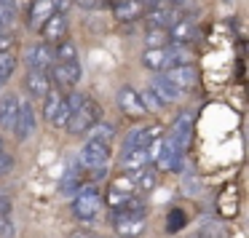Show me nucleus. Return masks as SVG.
I'll return each mask as SVG.
<instances>
[{
  "label": "nucleus",
  "mask_w": 249,
  "mask_h": 238,
  "mask_svg": "<svg viewBox=\"0 0 249 238\" xmlns=\"http://www.w3.org/2000/svg\"><path fill=\"white\" fill-rule=\"evenodd\" d=\"M97 120H99V107H97V104H94L89 97H83V102L70 113V120H67L65 129L70 131V134L78 136V134H86V131L91 129Z\"/></svg>",
  "instance_id": "obj_1"
},
{
  "label": "nucleus",
  "mask_w": 249,
  "mask_h": 238,
  "mask_svg": "<svg viewBox=\"0 0 249 238\" xmlns=\"http://www.w3.org/2000/svg\"><path fill=\"white\" fill-rule=\"evenodd\" d=\"M113 222H115V233L124 238H137L145 233V217L137 211V206H126V211H115Z\"/></svg>",
  "instance_id": "obj_2"
},
{
  "label": "nucleus",
  "mask_w": 249,
  "mask_h": 238,
  "mask_svg": "<svg viewBox=\"0 0 249 238\" xmlns=\"http://www.w3.org/2000/svg\"><path fill=\"white\" fill-rule=\"evenodd\" d=\"M99 209H102V195H99V190L94 187V185H86V187L75 195L72 214H75L78 220H94V217L99 214Z\"/></svg>",
  "instance_id": "obj_3"
},
{
  "label": "nucleus",
  "mask_w": 249,
  "mask_h": 238,
  "mask_svg": "<svg viewBox=\"0 0 249 238\" xmlns=\"http://www.w3.org/2000/svg\"><path fill=\"white\" fill-rule=\"evenodd\" d=\"M78 161L86 169H102L105 163L110 161V145H102V142H86L78 153Z\"/></svg>",
  "instance_id": "obj_4"
},
{
  "label": "nucleus",
  "mask_w": 249,
  "mask_h": 238,
  "mask_svg": "<svg viewBox=\"0 0 249 238\" xmlns=\"http://www.w3.org/2000/svg\"><path fill=\"white\" fill-rule=\"evenodd\" d=\"M163 136V126H140V129L129 131L124 139V153L131 150V147H147L153 145L156 139H161Z\"/></svg>",
  "instance_id": "obj_5"
},
{
  "label": "nucleus",
  "mask_w": 249,
  "mask_h": 238,
  "mask_svg": "<svg viewBox=\"0 0 249 238\" xmlns=\"http://www.w3.org/2000/svg\"><path fill=\"white\" fill-rule=\"evenodd\" d=\"M40 35H43V40L49 46H54V43H59L62 38H67V14L54 11L43 24H40Z\"/></svg>",
  "instance_id": "obj_6"
},
{
  "label": "nucleus",
  "mask_w": 249,
  "mask_h": 238,
  "mask_svg": "<svg viewBox=\"0 0 249 238\" xmlns=\"http://www.w3.org/2000/svg\"><path fill=\"white\" fill-rule=\"evenodd\" d=\"M163 78H166V81H172L177 88L188 91V88L196 86V81H198V72H196V67L188 62V65H172L169 70H163Z\"/></svg>",
  "instance_id": "obj_7"
},
{
  "label": "nucleus",
  "mask_w": 249,
  "mask_h": 238,
  "mask_svg": "<svg viewBox=\"0 0 249 238\" xmlns=\"http://www.w3.org/2000/svg\"><path fill=\"white\" fill-rule=\"evenodd\" d=\"M134 190H137V185H134V174H131V171H126L124 177H115L113 182H110V195H107L110 206L126 204Z\"/></svg>",
  "instance_id": "obj_8"
},
{
  "label": "nucleus",
  "mask_w": 249,
  "mask_h": 238,
  "mask_svg": "<svg viewBox=\"0 0 249 238\" xmlns=\"http://www.w3.org/2000/svg\"><path fill=\"white\" fill-rule=\"evenodd\" d=\"M49 70H51V78L59 86H75L81 81V65L78 62H54Z\"/></svg>",
  "instance_id": "obj_9"
},
{
  "label": "nucleus",
  "mask_w": 249,
  "mask_h": 238,
  "mask_svg": "<svg viewBox=\"0 0 249 238\" xmlns=\"http://www.w3.org/2000/svg\"><path fill=\"white\" fill-rule=\"evenodd\" d=\"M190 126H193V118L190 115H179L177 120H174V126L169 129V134L163 136L166 142H172L177 150L185 153V147H188V139H190Z\"/></svg>",
  "instance_id": "obj_10"
},
{
  "label": "nucleus",
  "mask_w": 249,
  "mask_h": 238,
  "mask_svg": "<svg viewBox=\"0 0 249 238\" xmlns=\"http://www.w3.org/2000/svg\"><path fill=\"white\" fill-rule=\"evenodd\" d=\"M24 62H27L30 70H49V67L54 65V49H51L49 43H38L35 49L27 51Z\"/></svg>",
  "instance_id": "obj_11"
},
{
  "label": "nucleus",
  "mask_w": 249,
  "mask_h": 238,
  "mask_svg": "<svg viewBox=\"0 0 249 238\" xmlns=\"http://www.w3.org/2000/svg\"><path fill=\"white\" fill-rule=\"evenodd\" d=\"M33 129H35L33 107H30V102H22V99H19V113H17V123H14V134H17L19 139H27V136L33 134Z\"/></svg>",
  "instance_id": "obj_12"
},
{
  "label": "nucleus",
  "mask_w": 249,
  "mask_h": 238,
  "mask_svg": "<svg viewBox=\"0 0 249 238\" xmlns=\"http://www.w3.org/2000/svg\"><path fill=\"white\" fill-rule=\"evenodd\" d=\"M115 102H118V107L124 110V113H129V115H145V107H142V102H140V94H137L131 86H121L118 94H115Z\"/></svg>",
  "instance_id": "obj_13"
},
{
  "label": "nucleus",
  "mask_w": 249,
  "mask_h": 238,
  "mask_svg": "<svg viewBox=\"0 0 249 238\" xmlns=\"http://www.w3.org/2000/svg\"><path fill=\"white\" fill-rule=\"evenodd\" d=\"M142 14H145V3L140 0H118L113 6V17L118 22H137L142 19Z\"/></svg>",
  "instance_id": "obj_14"
},
{
  "label": "nucleus",
  "mask_w": 249,
  "mask_h": 238,
  "mask_svg": "<svg viewBox=\"0 0 249 238\" xmlns=\"http://www.w3.org/2000/svg\"><path fill=\"white\" fill-rule=\"evenodd\" d=\"M147 163H150L147 147H131V150L121 153V166H124V171H140Z\"/></svg>",
  "instance_id": "obj_15"
},
{
  "label": "nucleus",
  "mask_w": 249,
  "mask_h": 238,
  "mask_svg": "<svg viewBox=\"0 0 249 238\" xmlns=\"http://www.w3.org/2000/svg\"><path fill=\"white\" fill-rule=\"evenodd\" d=\"M17 113H19V99L14 97V94H3V97H0V129L14 131Z\"/></svg>",
  "instance_id": "obj_16"
},
{
  "label": "nucleus",
  "mask_w": 249,
  "mask_h": 238,
  "mask_svg": "<svg viewBox=\"0 0 249 238\" xmlns=\"http://www.w3.org/2000/svg\"><path fill=\"white\" fill-rule=\"evenodd\" d=\"M24 86L33 97H46L51 91V81L46 75V70H30L27 78H24Z\"/></svg>",
  "instance_id": "obj_17"
},
{
  "label": "nucleus",
  "mask_w": 249,
  "mask_h": 238,
  "mask_svg": "<svg viewBox=\"0 0 249 238\" xmlns=\"http://www.w3.org/2000/svg\"><path fill=\"white\" fill-rule=\"evenodd\" d=\"M54 14V0H33V6H30V19L27 24L33 30H40V24Z\"/></svg>",
  "instance_id": "obj_18"
},
{
  "label": "nucleus",
  "mask_w": 249,
  "mask_h": 238,
  "mask_svg": "<svg viewBox=\"0 0 249 238\" xmlns=\"http://www.w3.org/2000/svg\"><path fill=\"white\" fill-rule=\"evenodd\" d=\"M166 33H169V43L185 46V43L193 40V22H190V19H177Z\"/></svg>",
  "instance_id": "obj_19"
},
{
  "label": "nucleus",
  "mask_w": 249,
  "mask_h": 238,
  "mask_svg": "<svg viewBox=\"0 0 249 238\" xmlns=\"http://www.w3.org/2000/svg\"><path fill=\"white\" fill-rule=\"evenodd\" d=\"M153 91H156V97L161 99V102H179L182 99V88H177L172 81H166V78H158V81H153Z\"/></svg>",
  "instance_id": "obj_20"
},
{
  "label": "nucleus",
  "mask_w": 249,
  "mask_h": 238,
  "mask_svg": "<svg viewBox=\"0 0 249 238\" xmlns=\"http://www.w3.org/2000/svg\"><path fill=\"white\" fill-rule=\"evenodd\" d=\"M51 49H54V62H78V46L70 38H62Z\"/></svg>",
  "instance_id": "obj_21"
},
{
  "label": "nucleus",
  "mask_w": 249,
  "mask_h": 238,
  "mask_svg": "<svg viewBox=\"0 0 249 238\" xmlns=\"http://www.w3.org/2000/svg\"><path fill=\"white\" fill-rule=\"evenodd\" d=\"M43 99H46V104H43V115H46V120H49V123H54L56 113H59L62 104H65V94H62V91H49Z\"/></svg>",
  "instance_id": "obj_22"
},
{
  "label": "nucleus",
  "mask_w": 249,
  "mask_h": 238,
  "mask_svg": "<svg viewBox=\"0 0 249 238\" xmlns=\"http://www.w3.org/2000/svg\"><path fill=\"white\" fill-rule=\"evenodd\" d=\"M115 136V129L110 123H94L89 129V142H102V145H110Z\"/></svg>",
  "instance_id": "obj_23"
},
{
  "label": "nucleus",
  "mask_w": 249,
  "mask_h": 238,
  "mask_svg": "<svg viewBox=\"0 0 249 238\" xmlns=\"http://www.w3.org/2000/svg\"><path fill=\"white\" fill-rule=\"evenodd\" d=\"M14 67H17V59H14V54L8 49H0V86L11 78Z\"/></svg>",
  "instance_id": "obj_24"
},
{
  "label": "nucleus",
  "mask_w": 249,
  "mask_h": 238,
  "mask_svg": "<svg viewBox=\"0 0 249 238\" xmlns=\"http://www.w3.org/2000/svg\"><path fill=\"white\" fill-rule=\"evenodd\" d=\"M147 46L150 49H163V46H169V33L163 27H150L147 30Z\"/></svg>",
  "instance_id": "obj_25"
},
{
  "label": "nucleus",
  "mask_w": 249,
  "mask_h": 238,
  "mask_svg": "<svg viewBox=\"0 0 249 238\" xmlns=\"http://www.w3.org/2000/svg\"><path fill=\"white\" fill-rule=\"evenodd\" d=\"M140 102H142V107H145V113H158V110L163 107V102L156 97L153 88H145V91L140 94Z\"/></svg>",
  "instance_id": "obj_26"
},
{
  "label": "nucleus",
  "mask_w": 249,
  "mask_h": 238,
  "mask_svg": "<svg viewBox=\"0 0 249 238\" xmlns=\"http://www.w3.org/2000/svg\"><path fill=\"white\" fill-rule=\"evenodd\" d=\"M179 225H185V217H182V211H179V209H174L172 214H169V233H177Z\"/></svg>",
  "instance_id": "obj_27"
},
{
  "label": "nucleus",
  "mask_w": 249,
  "mask_h": 238,
  "mask_svg": "<svg viewBox=\"0 0 249 238\" xmlns=\"http://www.w3.org/2000/svg\"><path fill=\"white\" fill-rule=\"evenodd\" d=\"M11 166H14V158H11V155H3V153H0V177H3V174H6Z\"/></svg>",
  "instance_id": "obj_28"
},
{
  "label": "nucleus",
  "mask_w": 249,
  "mask_h": 238,
  "mask_svg": "<svg viewBox=\"0 0 249 238\" xmlns=\"http://www.w3.org/2000/svg\"><path fill=\"white\" fill-rule=\"evenodd\" d=\"M70 6H72V0H54V11H59V14H67Z\"/></svg>",
  "instance_id": "obj_29"
},
{
  "label": "nucleus",
  "mask_w": 249,
  "mask_h": 238,
  "mask_svg": "<svg viewBox=\"0 0 249 238\" xmlns=\"http://www.w3.org/2000/svg\"><path fill=\"white\" fill-rule=\"evenodd\" d=\"M72 3H78L81 8H99L102 6V0H72Z\"/></svg>",
  "instance_id": "obj_30"
},
{
  "label": "nucleus",
  "mask_w": 249,
  "mask_h": 238,
  "mask_svg": "<svg viewBox=\"0 0 249 238\" xmlns=\"http://www.w3.org/2000/svg\"><path fill=\"white\" fill-rule=\"evenodd\" d=\"M70 238H94V236H89V233H83V230H75V233H70Z\"/></svg>",
  "instance_id": "obj_31"
},
{
  "label": "nucleus",
  "mask_w": 249,
  "mask_h": 238,
  "mask_svg": "<svg viewBox=\"0 0 249 238\" xmlns=\"http://www.w3.org/2000/svg\"><path fill=\"white\" fill-rule=\"evenodd\" d=\"M0 153H3V136H0Z\"/></svg>",
  "instance_id": "obj_32"
},
{
  "label": "nucleus",
  "mask_w": 249,
  "mask_h": 238,
  "mask_svg": "<svg viewBox=\"0 0 249 238\" xmlns=\"http://www.w3.org/2000/svg\"><path fill=\"white\" fill-rule=\"evenodd\" d=\"M163 3H179V0H163Z\"/></svg>",
  "instance_id": "obj_33"
}]
</instances>
